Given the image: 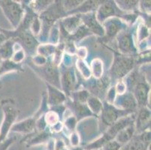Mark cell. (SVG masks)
<instances>
[{"label":"cell","mask_w":151,"mask_h":150,"mask_svg":"<svg viewBox=\"0 0 151 150\" xmlns=\"http://www.w3.org/2000/svg\"><path fill=\"white\" fill-rule=\"evenodd\" d=\"M35 5V8H34V9H36V10H42V9H45L47 6H48L50 5V2H53V1H37Z\"/></svg>","instance_id":"cell-29"},{"label":"cell","mask_w":151,"mask_h":150,"mask_svg":"<svg viewBox=\"0 0 151 150\" xmlns=\"http://www.w3.org/2000/svg\"><path fill=\"white\" fill-rule=\"evenodd\" d=\"M71 150H83V149L82 148H81V147H74V148L71 149Z\"/></svg>","instance_id":"cell-34"},{"label":"cell","mask_w":151,"mask_h":150,"mask_svg":"<svg viewBox=\"0 0 151 150\" xmlns=\"http://www.w3.org/2000/svg\"><path fill=\"white\" fill-rule=\"evenodd\" d=\"M134 131H135V127H134V124L133 122V123L129 124V126H127L123 129H122L116 134L114 140L116 141L118 144H120V145H125L126 143H128L134 137Z\"/></svg>","instance_id":"cell-12"},{"label":"cell","mask_w":151,"mask_h":150,"mask_svg":"<svg viewBox=\"0 0 151 150\" xmlns=\"http://www.w3.org/2000/svg\"><path fill=\"white\" fill-rule=\"evenodd\" d=\"M101 113V121L105 126L110 127L118 121L120 117L126 116L128 114L132 113L129 111H123V110H119L114 105L105 102L102 107Z\"/></svg>","instance_id":"cell-5"},{"label":"cell","mask_w":151,"mask_h":150,"mask_svg":"<svg viewBox=\"0 0 151 150\" xmlns=\"http://www.w3.org/2000/svg\"><path fill=\"white\" fill-rule=\"evenodd\" d=\"M1 106L5 113L3 123L0 131V142L5 140V137L12 127L14 122L18 114L15 101L12 98H5L1 101Z\"/></svg>","instance_id":"cell-2"},{"label":"cell","mask_w":151,"mask_h":150,"mask_svg":"<svg viewBox=\"0 0 151 150\" xmlns=\"http://www.w3.org/2000/svg\"><path fill=\"white\" fill-rule=\"evenodd\" d=\"M87 102V107L92 112L95 113L96 114H99L102 111V104L99 101V99L93 96H89L86 100Z\"/></svg>","instance_id":"cell-22"},{"label":"cell","mask_w":151,"mask_h":150,"mask_svg":"<svg viewBox=\"0 0 151 150\" xmlns=\"http://www.w3.org/2000/svg\"><path fill=\"white\" fill-rule=\"evenodd\" d=\"M150 144L141 140L139 135H137L123 145L120 150H149Z\"/></svg>","instance_id":"cell-13"},{"label":"cell","mask_w":151,"mask_h":150,"mask_svg":"<svg viewBox=\"0 0 151 150\" xmlns=\"http://www.w3.org/2000/svg\"><path fill=\"white\" fill-rule=\"evenodd\" d=\"M35 125H36V123H35V119H28L14 125L12 127V131L22 132V133H29L34 130Z\"/></svg>","instance_id":"cell-17"},{"label":"cell","mask_w":151,"mask_h":150,"mask_svg":"<svg viewBox=\"0 0 151 150\" xmlns=\"http://www.w3.org/2000/svg\"><path fill=\"white\" fill-rule=\"evenodd\" d=\"M7 40H8V38L5 36V34H3V33H0V46L3 44L5 42V41H7Z\"/></svg>","instance_id":"cell-33"},{"label":"cell","mask_w":151,"mask_h":150,"mask_svg":"<svg viewBox=\"0 0 151 150\" xmlns=\"http://www.w3.org/2000/svg\"><path fill=\"white\" fill-rule=\"evenodd\" d=\"M81 23V17H71L62 20L60 26L63 29V33L69 34L71 32H75L79 27Z\"/></svg>","instance_id":"cell-14"},{"label":"cell","mask_w":151,"mask_h":150,"mask_svg":"<svg viewBox=\"0 0 151 150\" xmlns=\"http://www.w3.org/2000/svg\"><path fill=\"white\" fill-rule=\"evenodd\" d=\"M44 73L47 79L52 80L51 82L53 83V84L57 86V83L59 80V72L57 71V68L54 65H52L49 63L48 65L47 64L44 69Z\"/></svg>","instance_id":"cell-20"},{"label":"cell","mask_w":151,"mask_h":150,"mask_svg":"<svg viewBox=\"0 0 151 150\" xmlns=\"http://www.w3.org/2000/svg\"><path fill=\"white\" fill-rule=\"evenodd\" d=\"M117 19H113V20H106L105 23V27H106V34L107 38L108 39L113 38L117 32L121 29V23H119Z\"/></svg>","instance_id":"cell-18"},{"label":"cell","mask_w":151,"mask_h":150,"mask_svg":"<svg viewBox=\"0 0 151 150\" xmlns=\"http://www.w3.org/2000/svg\"><path fill=\"white\" fill-rule=\"evenodd\" d=\"M14 41L7 40L6 42L0 46V58L3 60H9L14 53Z\"/></svg>","instance_id":"cell-21"},{"label":"cell","mask_w":151,"mask_h":150,"mask_svg":"<svg viewBox=\"0 0 151 150\" xmlns=\"http://www.w3.org/2000/svg\"><path fill=\"white\" fill-rule=\"evenodd\" d=\"M122 146H123L118 144L115 140H111L103 146L102 150H120Z\"/></svg>","instance_id":"cell-27"},{"label":"cell","mask_w":151,"mask_h":150,"mask_svg":"<svg viewBox=\"0 0 151 150\" xmlns=\"http://www.w3.org/2000/svg\"><path fill=\"white\" fill-rule=\"evenodd\" d=\"M119 50L125 54L135 53V47L133 44L132 37L130 33H125L118 39Z\"/></svg>","instance_id":"cell-11"},{"label":"cell","mask_w":151,"mask_h":150,"mask_svg":"<svg viewBox=\"0 0 151 150\" xmlns=\"http://www.w3.org/2000/svg\"><path fill=\"white\" fill-rule=\"evenodd\" d=\"M134 61L133 58L129 56H116L110 74L115 79H121L126 76L133 68Z\"/></svg>","instance_id":"cell-4"},{"label":"cell","mask_w":151,"mask_h":150,"mask_svg":"<svg viewBox=\"0 0 151 150\" xmlns=\"http://www.w3.org/2000/svg\"><path fill=\"white\" fill-rule=\"evenodd\" d=\"M72 109H73L74 113L76 115V117L78 120L81 119V118L87 116L93 115L91 111L88 108L87 105L82 103H78L73 101L72 102Z\"/></svg>","instance_id":"cell-19"},{"label":"cell","mask_w":151,"mask_h":150,"mask_svg":"<svg viewBox=\"0 0 151 150\" xmlns=\"http://www.w3.org/2000/svg\"><path fill=\"white\" fill-rule=\"evenodd\" d=\"M47 86L48 87V103L51 106H57L63 102L65 100V95L63 93L60 92L53 86H50L47 83Z\"/></svg>","instance_id":"cell-15"},{"label":"cell","mask_w":151,"mask_h":150,"mask_svg":"<svg viewBox=\"0 0 151 150\" xmlns=\"http://www.w3.org/2000/svg\"><path fill=\"white\" fill-rule=\"evenodd\" d=\"M90 32L89 31L88 29L86 28L85 26H81V27H79L76 29L75 33H74L73 35H71L69 38L70 40H75V41H79V40L82 39L83 37H85L86 35H89V33Z\"/></svg>","instance_id":"cell-25"},{"label":"cell","mask_w":151,"mask_h":150,"mask_svg":"<svg viewBox=\"0 0 151 150\" xmlns=\"http://www.w3.org/2000/svg\"><path fill=\"white\" fill-rule=\"evenodd\" d=\"M115 104L116 107L123 109V111L132 113L138 107L136 99L131 93H125L124 94L119 95L115 101Z\"/></svg>","instance_id":"cell-8"},{"label":"cell","mask_w":151,"mask_h":150,"mask_svg":"<svg viewBox=\"0 0 151 150\" xmlns=\"http://www.w3.org/2000/svg\"><path fill=\"white\" fill-rule=\"evenodd\" d=\"M118 8L123 11H132L137 8L138 5V1H118Z\"/></svg>","instance_id":"cell-24"},{"label":"cell","mask_w":151,"mask_h":150,"mask_svg":"<svg viewBox=\"0 0 151 150\" xmlns=\"http://www.w3.org/2000/svg\"><path fill=\"white\" fill-rule=\"evenodd\" d=\"M81 17L83 22L85 24L84 26L88 29L89 31L92 32L95 34H98L99 35H104V34H105L104 29L101 27V26L97 20L95 13L84 14Z\"/></svg>","instance_id":"cell-9"},{"label":"cell","mask_w":151,"mask_h":150,"mask_svg":"<svg viewBox=\"0 0 151 150\" xmlns=\"http://www.w3.org/2000/svg\"><path fill=\"white\" fill-rule=\"evenodd\" d=\"M101 3H102V2H99V1H87V2H85L84 3L81 4L79 6L77 7L74 10L67 12L66 14L76 13H86V12H90L91 11L96 10Z\"/></svg>","instance_id":"cell-16"},{"label":"cell","mask_w":151,"mask_h":150,"mask_svg":"<svg viewBox=\"0 0 151 150\" xmlns=\"http://www.w3.org/2000/svg\"><path fill=\"white\" fill-rule=\"evenodd\" d=\"M134 122V116H124L121 118L118 121H116L114 125L110 126L109 129H108L104 135L101 138L98 139L95 142L90 143L88 145H86L85 149L86 150H96L103 147L106 143L114 140L116 134L124 128L129 126V124L133 123Z\"/></svg>","instance_id":"cell-1"},{"label":"cell","mask_w":151,"mask_h":150,"mask_svg":"<svg viewBox=\"0 0 151 150\" xmlns=\"http://www.w3.org/2000/svg\"><path fill=\"white\" fill-rule=\"evenodd\" d=\"M74 74H72L71 70H68L64 72L63 76V87L64 90L66 92L67 94H69L70 91L72 89L74 83Z\"/></svg>","instance_id":"cell-23"},{"label":"cell","mask_w":151,"mask_h":150,"mask_svg":"<svg viewBox=\"0 0 151 150\" xmlns=\"http://www.w3.org/2000/svg\"><path fill=\"white\" fill-rule=\"evenodd\" d=\"M89 96H90V94L88 93V92L81 91V92H78V93L74 94V101L84 104L89 98Z\"/></svg>","instance_id":"cell-26"},{"label":"cell","mask_w":151,"mask_h":150,"mask_svg":"<svg viewBox=\"0 0 151 150\" xmlns=\"http://www.w3.org/2000/svg\"><path fill=\"white\" fill-rule=\"evenodd\" d=\"M0 7L12 27L17 29L23 17V8L21 5L14 1H0Z\"/></svg>","instance_id":"cell-3"},{"label":"cell","mask_w":151,"mask_h":150,"mask_svg":"<svg viewBox=\"0 0 151 150\" xmlns=\"http://www.w3.org/2000/svg\"><path fill=\"white\" fill-rule=\"evenodd\" d=\"M120 9L116 6L114 2L111 1H105L102 2V3L100 5L98 8V12H97V20L99 22H104L106 20V19L109 18L110 17L116 16L119 14L117 11H120Z\"/></svg>","instance_id":"cell-7"},{"label":"cell","mask_w":151,"mask_h":150,"mask_svg":"<svg viewBox=\"0 0 151 150\" xmlns=\"http://www.w3.org/2000/svg\"><path fill=\"white\" fill-rule=\"evenodd\" d=\"M141 5L143 6V9H145V11H150V1H142Z\"/></svg>","instance_id":"cell-32"},{"label":"cell","mask_w":151,"mask_h":150,"mask_svg":"<svg viewBox=\"0 0 151 150\" xmlns=\"http://www.w3.org/2000/svg\"><path fill=\"white\" fill-rule=\"evenodd\" d=\"M67 127L70 129H73L75 128V125H76V120L75 118H69L67 119L66 122H65Z\"/></svg>","instance_id":"cell-31"},{"label":"cell","mask_w":151,"mask_h":150,"mask_svg":"<svg viewBox=\"0 0 151 150\" xmlns=\"http://www.w3.org/2000/svg\"><path fill=\"white\" fill-rule=\"evenodd\" d=\"M100 150H102V149H100Z\"/></svg>","instance_id":"cell-35"},{"label":"cell","mask_w":151,"mask_h":150,"mask_svg":"<svg viewBox=\"0 0 151 150\" xmlns=\"http://www.w3.org/2000/svg\"><path fill=\"white\" fill-rule=\"evenodd\" d=\"M116 90H117V92L119 93L120 95L124 94L125 91L126 90V83H124L122 82V81L118 83L117 86H116Z\"/></svg>","instance_id":"cell-30"},{"label":"cell","mask_w":151,"mask_h":150,"mask_svg":"<svg viewBox=\"0 0 151 150\" xmlns=\"http://www.w3.org/2000/svg\"><path fill=\"white\" fill-rule=\"evenodd\" d=\"M32 32H33L34 35L38 34L41 30V23L37 17L34 19V20L32 23Z\"/></svg>","instance_id":"cell-28"},{"label":"cell","mask_w":151,"mask_h":150,"mask_svg":"<svg viewBox=\"0 0 151 150\" xmlns=\"http://www.w3.org/2000/svg\"><path fill=\"white\" fill-rule=\"evenodd\" d=\"M132 90L133 91V95L136 99L138 105L140 107H146L148 101L150 86L145 80L144 76L140 75L135 84L132 88Z\"/></svg>","instance_id":"cell-6"},{"label":"cell","mask_w":151,"mask_h":150,"mask_svg":"<svg viewBox=\"0 0 151 150\" xmlns=\"http://www.w3.org/2000/svg\"><path fill=\"white\" fill-rule=\"evenodd\" d=\"M150 125V111L146 107H140L137 117V130L138 129L139 132H143L146 131Z\"/></svg>","instance_id":"cell-10"}]
</instances>
